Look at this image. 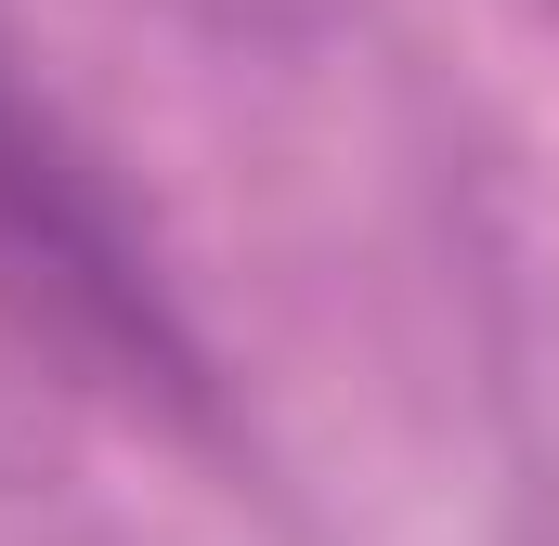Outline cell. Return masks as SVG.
I'll list each match as a JSON object with an SVG mask.
<instances>
[{
	"instance_id": "obj_1",
	"label": "cell",
	"mask_w": 559,
	"mask_h": 546,
	"mask_svg": "<svg viewBox=\"0 0 559 546\" xmlns=\"http://www.w3.org/2000/svg\"><path fill=\"white\" fill-rule=\"evenodd\" d=\"M92 416L195 429L209 352L143 248V222L118 209L105 156L66 131V105L0 39V482L52 468L66 429Z\"/></svg>"
}]
</instances>
